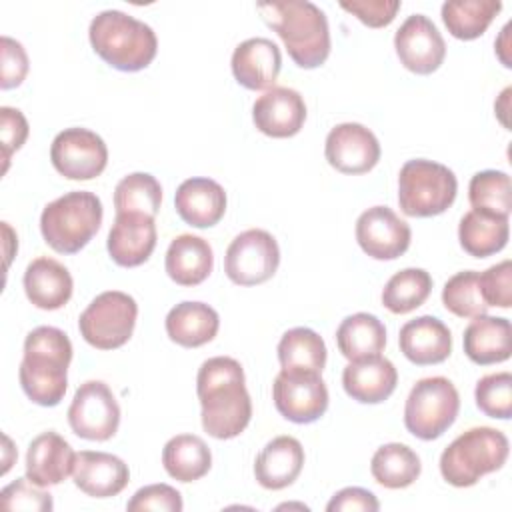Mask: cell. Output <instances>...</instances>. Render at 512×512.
<instances>
[{
	"label": "cell",
	"mask_w": 512,
	"mask_h": 512,
	"mask_svg": "<svg viewBox=\"0 0 512 512\" xmlns=\"http://www.w3.org/2000/svg\"><path fill=\"white\" fill-rule=\"evenodd\" d=\"M244 370L230 356L202 362L196 376V394L202 406V428L216 440L236 438L252 418V400L244 384Z\"/></svg>",
	"instance_id": "1"
},
{
	"label": "cell",
	"mask_w": 512,
	"mask_h": 512,
	"mask_svg": "<svg viewBox=\"0 0 512 512\" xmlns=\"http://www.w3.org/2000/svg\"><path fill=\"white\" fill-rule=\"evenodd\" d=\"M70 338L54 326H38L24 340L18 378L24 394L38 406H58L68 388Z\"/></svg>",
	"instance_id": "2"
},
{
	"label": "cell",
	"mask_w": 512,
	"mask_h": 512,
	"mask_svg": "<svg viewBox=\"0 0 512 512\" xmlns=\"http://www.w3.org/2000/svg\"><path fill=\"white\" fill-rule=\"evenodd\" d=\"M264 22L282 38L288 56L300 68H318L330 54V28L326 14L308 0L258 2Z\"/></svg>",
	"instance_id": "3"
},
{
	"label": "cell",
	"mask_w": 512,
	"mask_h": 512,
	"mask_svg": "<svg viewBox=\"0 0 512 512\" xmlns=\"http://www.w3.org/2000/svg\"><path fill=\"white\" fill-rule=\"evenodd\" d=\"M88 38L94 52L106 64L122 72L144 70L158 50L154 30L122 10L96 14L90 22Z\"/></svg>",
	"instance_id": "4"
},
{
	"label": "cell",
	"mask_w": 512,
	"mask_h": 512,
	"mask_svg": "<svg viewBox=\"0 0 512 512\" xmlns=\"http://www.w3.org/2000/svg\"><path fill=\"white\" fill-rule=\"evenodd\" d=\"M510 442L504 432L490 426H476L454 438L440 456L442 478L456 486H474L482 476L504 466Z\"/></svg>",
	"instance_id": "5"
},
{
	"label": "cell",
	"mask_w": 512,
	"mask_h": 512,
	"mask_svg": "<svg viewBox=\"0 0 512 512\" xmlns=\"http://www.w3.org/2000/svg\"><path fill=\"white\" fill-rule=\"evenodd\" d=\"M102 224V202L94 192L74 190L48 202L40 214L44 242L60 254L80 252Z\"/></svg>",
	"instance_id": "6"
},
{
	"label": "cell",
	"mask_w": 512,
	"mask_h": 512,
	"mask_svg": "<svg viewBox=\"0 0 512 512\" xmlns=\"http://www.w3.org/2000/svg\"><path fill=\"white\" fill-rule=\"evenodd\" d=\"M456 192L458 180L444 164L416 158L400 168L398 204L406 216H438L452 206Z\"/></svg>",
	"instance_id": "7"
},
{
	"label": "cell",
	"mask_w": 512,
	"mask_h": 512,
	"mask_svg": "<svg viewBox=\"0 0 512 512\" xmlns=\"http://www.w3.org/2000/svg\"><path fill=\"white\" fill-rule=\"evenodd\" d=\"M458 410L460 396L448 378H422L406 398L404 426L420 440H436L454 424Z\"/></svg>",
	"instance_id": "8"
},
{
	"label": "cell",
	"mask_w": 512,
	"mask_h": 512,
	"mask_svg": "<svg viewBox=\"0 0 512 512\" xmlns=\"http://www.w3.org/2000/svg\"><path fill=\"white\" fill-rule=\"evenodd\" d=\"M138 304L120 290L98 294L78 318L82 338L98 350H114L124 346L136 326Z\"/></svg>",
	"instance_id": "9"
},
{
	"label": "cell",
	"mask_w": 512,
	"mask_h": 512,
	"mask_svg": "<svg viewBox=\"0 0 512 512\" xmlns=\"http://www.w3.org/2000/svg\"><path fill=\"white\" fill-rule=\"evenodd\" d=\"M280 264L276 238L260 228L240 232L224 256V272L238 286H256L270 280Z\"/></svg>",
	"instance_id": "10"
},
{
	"label": "cell",
	"mask_w": 512,
	"mask_h": 512,
	"mask_svg": "<svg viewBox=\"0 0 512 512\" xmlns=\"http://www.w3.org/2000/svg\"><path fill=\"white\" fill-rule=\"evenodd\" d=\"M272 400L286 420L310 424L328 410V388L318 372L280 370L272 384Z\"/></svg>",
	"instance_id": "11"
},
{
	"label": "cell",
	"mask_w": 512,
	"mask_h": 512,
	"mask_svg": "<svg viewBox=\"0 0 512 512\" xmlns=\"http://www.w3.org/2000/svg\"><path fill=\"white\" fill-rule=\"evenodd\" d=\"M72 432L84 440H108L120 426V406L102 380H88L76 390L68 408Z\"/></svg>",
	"instance_id": "12"
},
{
	"label": "cell",
	"mask_w": 512,
	"mask_h": 512,
	"mask_svg": "<svg viewBox=\"0 0 512 512\" xmlns=\"http://www.w3.org/2000/svg\"><path fill=\"white\" fill-rule=\"evenodd\" d=\"M50 160L68 180H92L104 172L108 148L104 140L88 128H66L52 140Z\"/></svg>",
	"instance_id": "13"
},
{
	"label": "cell",
	"mask_w": 512,
	"mask_h": 512,
	"mask_svg": "<svg viewBox=\"0 0 512 512\" xmlns=\"http://www.w3.org/2000/svg\"><path fill=\"white\" fill-rule=\"evenodd\" d=\"M394 48L400 64L414 74H432L446 56L442 34L424 14H412L400 24L394 34Z\"/></svg>",
	"instance_id": "14"
},
{
	"label": "cell",
	"mask_w": 512,
	"mask_h": 512,
	"mask_svg": "<svg viewBox=\"0 0 512 512\" xmlns=\"http://www.w3.org/2000/svg\"><path fill=\"white\" fill-rule=\"evenodd\" d=\"M324 156L342 174H364L378 164L380 142L364 124L344 122L328 132Z\"/></svg>",
	"instance_id": "15"
},
{
	"label": "cell",
	"mask_w": 512,
	"mask_h": 512,
	"mask_svg": "<svg viewBox=\"0 0 512 512\" xmlns=\"http://www.w3.org/2000/svg\"><path fill=\"white\" fill-rule=\"evenodd\" d=\"M410 238V226L388 206H372L356 220V240L370 258L394 260L408 250Z\"/></svg>",
	"instance_id": "16"
},
{
	"label": "cell",
	"mask_w": 512,
	"mask_h": 512,
	"mask_svg": "<svg viewBox=\"0 0 512 512\" xmlns=\"http://www.w3.org/2000/svg\"><path fill=\"white\" fill-rule=\"evenodd\" d=\"M252 120L256 128L270 138H290L304 126V98L294 88L274 86L256 98L252 106Z\"/></svg>",
	"instance_id": "17"
},
{
	"label": "cell",
	"mask_w": 512,
	"mask_h": 512,
	"mask_svg": "<svg viewBox=\"0 0 512 512\" xmlns=\"http://www.w3.org/2000/svg\"><path fill=\"white\" fill-rule=\"evenodd\" d=\"M108 254L124 268L144 264L156 248V224L146 214H116L114 224L108 232Z\"/></svg>",
	"instance_id": "18"
},
{
	"label": "cell",
	"mask_w": 512,
	"mask_h": 512,
	"mask_svg": "<svg viewBox=\"0 0 512 512\" xmlns=\"http://www.w3.org/2000/svg\"><path fill=\"white\" fill-rule=\"evenodd\" d=\"M232 74L248 90H270L282 68V54L270 38H248L232 52Z\"/></svg>",
	"instance_id": "19"
},
{
	"label": "cell",
	"mask_w": 512,
	"mask_h": 512,
	"mask_svg": "<svg viewBox=\"0 0 512 512\" xmlns=\"http://www.w3.org/2000/svg\"><path fill=\"white\" fill-rule=\"evenodd\" d=\"M72 478L76 488L92 498H110L120 494L130 480L126 462L108 452L82 450L76 454Z\"/></svg>",
	"instance_id": "20"
},
{
	"label": "cell",
	"mask_w": 512,
	"mask_h": 512,
	"mask_svg": "<svg viewBox=\"0 0 512 512\" xmlns=\"http://www.w3.org/2000/svg\"><path fill=\"white\" fill-rule=\"evenodd\" d=\"M400 352L416 366L440 364L452 352V334L436 316L408 320L398 334Z\"/></svg>",
	"instance_id": "21"
},
{
	"label": "cell",
	"mask_w": 512,
	"mask_h": 512,
	"mask_svg": "<svg viewBox=\"0 0 512 512\" xmlns=\"http://www.w3.org/2000/svg\"><path fill=\"white\" fill-rule=\"evenodd\" d=\"M76 452L54 430L38 434L26 452V476L38 486H56L74 470Z\"/></svg>",
	"instance_id": "22"
},
{
	"label": "cell",
	"mask_w": 512,
	"mask_h": 512,
	"mask_svg": "<svg viewBox=\"0 0 512 512\" xmlns=\"http://www.w3.org/2000/svg\"><path fill=\"white\" fill-rule=\"evenodd\" d=\"M398 372L388 358L370 356L352 360L342 370V386L346 394L362 404H380L396 390Z\"/></svg>",
	"instance_id": "23"
},
{
	"label": "cell",
	"mask_w": 512,
	"mask_h": 512,
	"mask_svg": "<svg viewBox=\"0 0 512 512\" xmlns=\"http://www.w3.org/2000/svg\"><path fill=\"white\" fill-rule=\"evenodd\" d=\"M174 206L186 224L210 228L218 224L226 212V192L212 178H188L178 186Z\"/></svg>",
	"instance_id": "24"
},
{
	"label": "cell",
	"mask_w": 512,
	"mask_h": 512,
	"mask_svg": "<svg viewBox=\"0 0 512 512\" xmlns=\"http://www.w3.org/2000/svg\"><path fill=\"white\" fill-rule=\"evenodd\" d=\"M304 448L294 436L272 438L256 456L254 476L266 490H282L290 486L302 472Z\"/></svg>",
	"instance_id": "25"
},
{
	"label": "cell",
	"mask_w": 512,
	"mask_h": 512,
	"mask_svg": "<svg viewBox=\"0 0 512 512\" xmlns=\"http://www.w3.org/2000/svg\"><path fill=\"white\" fill-rule=\"evenodd\" d=\"M24 292L28 300L42 310H58L72 296V276L64 264L54 258L40 256L26 266Z\"/></svg>",
	"instance_id": "26"
},
{
	"label": "cell",
	"mask_w": 512,
	"mask_h": 512,
	"mask_svg": "<svg viewBox=\"0 0 512 512\" xmlns=\"http://www.w3.org/2000/svg\"><path fill=\"white\" fill-rule=\"evenodd\" d=\"M464 352L480 366L504 362L512 352L510 320L480 314L464 330Z\"/></svg>",
	"instance_id": "27"
},
{
	"label": "cell",
	"mask_w": 512,
	"mask_h": 512,
	"mask_svg": "<svg viewBox=\"0 0 512 512\" xmlns=\"http://www.w3.org/2000/svg\"><path fill=\"white\" fill-rule=\"evenodd\" d=\"M214 266L212 246L194 234L176 236L164 258V268L170 280L180 286H198L202 284Z\"/></svg>",
	"instance_id": "28"
},
{
	"label": "cell",
	"mask_w": 512,
	"mask_h": 512,
	"mask_svg": "<svg viewBox=\"0 0 512 512\" xmlns=\"http://www.w3.org/2000/svg\"><path fill=\"white\" fill-rule=\"evenodd\" d=\"M166 334L172 342L184 348L208 344L220 328L218 312L204 302H180L166 316Z\"/></svg>",
	"instance_id": "29"
},
{
	"label": "cell",
	"mask_w": 512,
	"mask_h": 512,
	"mask_svg": "<svg viewBox=\"0 0 512 512\" xmlns=\"http://www.w3.org/2000/svg\"><path fill=\"white\" fill-rule=\"evenodd\" d=\"M508 218L470 210L460 218L458 240L464 252L474 258H486L500 252L508 244Z\"/></svg>",
	"instance_id": "30"
},
{
	"label": "cell",
	"mask_w": 512,
	"mask_h": 512,
	"mask_svg": "<svg viewBox=\"0 0 512 512\" xmlns=\"http://www.w3.org/2000/svg\"><path fill=\"white\" fill-rule=\"evenodd\" d=\"M336 344L350 362L378 356L386 346V328L374 314L356 312L340 322Z\"/></svg>",
	"instance_id": "31"
},
{
	"label": "cell",
	"mask_w": 512,
	"mask_h": 512,
	"mask_svg": "<svg viewBox=\"0 0 512 512\" xmlns=\"http://www.w3.org/2000/svg\"><path fill=\"white\" fill-rule=\"evenodd\" d=\"M162 464L168 476L178 482H194L208 474L212 454L206 442L194 434H178L164 444Z\"/></svg>",
	"instance_id": "32"
},
{
	"label": "cell",
	"mask_w": 512,
	"mask_h": 512,
	"mask_svg": "<svg viewBox=\"0 0 512 512\" xmlns=\"http://www.w3.org/2000/svg\"><path fill=\"white\" fill-rule=\"evenodd\" d=\"M422 464L418 454L400 442H390L380 446L370 462L372 478L390 490L406 488L420 476Z\"/></svg>",
	"instance_id": "33"
},
{
	"label": "cell",
	"mask_w": 512,
	"mask_h": 512,
	"mask_svg": "<svg viewBox=\"0 0 512 512\" xmlns=\"http://www.w3.org/2000/svg\"><path fill=\"white\" fill-rule=\"evenodd\" d=\"M500 10V0H448L442 4V20L454 38L474 40L486 32Z\"/></svg>",
	"instance_id": "34"
},
{
	"label": "cell",
	"mask_w": 512,
	"mask_h": 512,
	"mask_svg": "<svg viewBox=\"0 0 512 512\" xmlns=\"http://www.w3.org/2000/svg\"><path fill=\"white\" fill-rule=\"evenodd\" d=\"M282 370H304L322 374L326 366V344L312 328H292L278 342Z\"/></svg>",
	"instance_id": "35"
},
{
	"label": "cell",
	"mask_w": 512,
	"mask_h": 512,
	"mask_svg": "<svg viewBox=\"0 0 512 512\" xmlns=\"http://www.w3.org/2000/svg\"><path fill=\"white\" fill-rule=\"evenodd\" d=\"M432 290V276L424 268L396 272L382 290V304L394 314H408L422 306Z\"/></svg>",
	"instance_id": "36"
},
{
	"label": "cell",
	"mask_w": 512,
	"mask_h": 512,
	"mask_svg": "<svg viewBox=\"0 0 512 512\" xmlns=\"http://www.w3.org/2000/svg\"><path fill=\"white\" fill-rule=\"evenodd\" d=\"M162 202L160 182L148 172H132L124 176L114 188L116 214L132 212L156 216Z\"/></svg>",
	"instance_id": "37"
},
{
	"label": "cell",
	"mask_w": 512,
	"mask_h": 512,
	"mask_svg": "<svg viewBox=\"0 0 512 512\" xmlns=\"http://www.w3.org/2000/svg\"><path fill=\"white\" fill-rule=\"evenodd\" d=\"M468 200L472 210L508 218L512 208L510 176L502 170L476 172L468 184Z\"/></svg>",
	"instance_id": "38"
},
{
	"label": "cell",
	"mask_w": 512,
	"mask_h": 512,
	"mask_svg": "<svg viewBox=\"0 0 512 512\" xmlns=\"http://www.w3.org/2000/svg\"><path fill=\"white\" fill-rule=\"evenodd\" d=\"M442 304L458 318H476L490 308L480 290V272L464 270L448 278L442 288Z\"/></svg>",
	"instance_id": "39"
},
{
	"label": "cell",
	"mask_w": 512,
	"mask_h": 512,
	"mask_svg": "<svg viewBox=\"0 0 512 512\" xmlns=\"http://www.w3.org/2000/svg\"><path fill=\"white\" fill-rule=\"evenodd\" d=\"M474 400L486 416L508 420L512 416V374L494 372L482 376L476 382Z\"/></svg>",
	"instance_id": "40"
},
{
	"label": "cell",
	"mask_w": 512,
	"mask_h": 512,
	"mask_svg": "<svg viewBox=\"0 0 512 512\" xmlns=\"http://www.w3.org/2000/svg\"><path fill=\"white\" fill-rule=\"evenodd\" d=\"M0 506L4 510H52V496L34 484L28 476L16 478L12 484L4 486L0 492Z\"/></svg>",
	"instance_id": "41"
},
{
	"label": "cell",
	"mask_w": 512,
	"mask_h": 512,
	"mask_svg": "<svg viewBox=\"0 0 512 512\" xmlns=\"http://www.w3.org/2000/svg\"><path fill=\"white\" fill-rule=\"evenodd\" d=\"M182 496L170 484H148L128 500L126 510L130 512H180L182 510Z\"/></svg>",
	"instance_id": "42"
},
{
	"label": "cell",
	"mask_w": 512,
	"mask_h": 512,
	"mask_svg": "<svg viewBox=\"0 0 512 512\" xmlns=\"http://www.w3.org/2000/svg\"><path fill=\"white\" fill-rule=\"evenodd\" d=\"M480 290L488 306L510 308L512 304V262L502 260L480 274Z\"/></svg>",
	"instance_id": "43"
},
{
	"label": "cell",
	"mask_w": 512,
	"mask_h": 512,
	"mask_svg": "<svg viewBox=\"0 0 512 512\" xmlns=\"http://www.w3.org/2000/svg\"><path fill=\"white\" fill-rule=\"evenodd\" d=\"M340 8L354 14L362 24L370 28L388 26L400 10V0H344Z\"/></svg>",
	"instance_id": "44"
},
{
	"label": "cell",
	"mask_w": 512,
	"mask_h": 512,
	"mask_svg": "<svg viewBox=\"0 0 512 512\" xmlns=\"http://www.w3.org/2000/svg\"><path fill=\"white\" fill-rule=\"evenodd\" d=\"M2 76H0V88L10 90L14 86H20L28 74V56L24 46L10 38L2 36Z\"/></svg>",
	"instance_id": "45"
},
{
	"label": "cell",
	"mask_w": 512,
	"mask_h": 512,
	"mask_svg": "<svg viewBox=\"0 0 512 512\" xmlns=\"http://www.w3.org/2000/svg\"><path fill=\"white\" fill-rule=\"evenodd\" d=\"M0 132H2V160L4 172L8 170L10 156L22 148L28 138V122L18 108L2 106L0 108Z\"/></svg>",
	"instance_id": "46"
},
{
	"label": "cell",
	"mask_w": 512,
	"mask_h": 512,
	"mask_svg": "<svg viewBox=\"0 0 512 512\" xmlns=\"http://www.w3.org/2000/svg\"><path fill=\"white\" fill-rule=\"evenodd\" d=\"M378 508V498L370 490L358 486L342 488L326 504L328 512H376Z\"/></svg>",
	"instance_id": "47"
}]
</instances>
